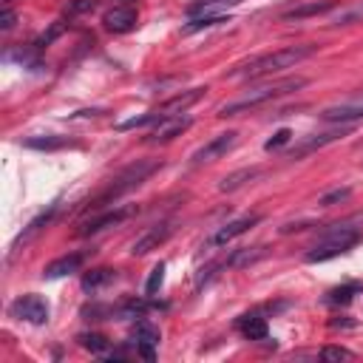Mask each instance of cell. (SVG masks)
I'll list each match as a JSON object with an SVG mask.
<instances>
[{"mask_svg":"<svg viewBox=\"0 0 363 363\" xmlns=\"http://www.w3.org/2000/svg\"><path fill=\"white\" fill-rule=\"evenodd\" d=\"M354 292H363V284H343L326 295V303H349L354 298Z\"/></svg>","mask_w":363,"mask_h":363,"instance_id":"4316f807","label":"cell"},{"mask_svg":"<svg viewBox=\"0 0 363 363\" xmlns=\"http://www.w3.org/2000/svg\"><path fill=\"white\" fill-rule=\"evenodd\" d=\"M193 125V119L190 116H164L162 122H156V128H153V133H150V145H162V142H170V139H176V136H182L187 128Z\"/></svg>","mask_w":363,"mask_h":363,"instance_id":"8fae6325","label":"cell"},{"mask_svg":"<svg viewBox=\"0 0 363 363\" xmlns=\"http://www.w3.org/2000/svg\"><path fill=\"white\" fill-rule=\"evenodd\" d=\"M187 31H196V28H210V26H218V23H227L230 14L224 9V3H216V0H204L199 6H190L187 9Z\"/></svg>","mask_w":363,"mask_h":363,"instance_id":"5b68a950","label":"cell"},{"mask_svg":"<svg viewBox=\"0 0 363 363\" xmlns=\"http://www.w3.org/2000/svg\"><path fill=\"white\" fill-rule=\"evenodd\" d=\"M130 340H136V346H156L159 343V329L153 323H147V320H139Z\"/></svg>","mask_w":363,"mask_h":363,"instance_id":"cb8c5ba5","label":"cell"},{"mask_svg":"<svg viewBox=\"0 0 363 363\" xmlns=\"http://www.w3.org/2000/svg\"><path fill=\"white\" fill-rule=\"evenodd\" d=\"M159 167H162V162H156V159H139V162L128 164L125 170H119V173L108 182L105 190H99V193L88 201V207H91V210H99V207H105V204L119 201L125 193H130V190H136L139 184H145Z\"/></svg>","mask_w":363,"mask_h":363,"instance_id":"7a4b0ae2","label":"cell"},{"mask_svg":"<svg viewBox=\"0 0 363 363\" xmlns=\"http://www.w3.org/2000/svg\"><path fill=\"white\" fill-rule=\"evenodd\" d=\"M9 3H11V0H3V6H9Z\"/></svg>","mask_w":363,"mask_h":363,"instance_id":"e575fe53","label":"cell"},{"mask_svg":"<svg viewBox=\"0 0 363 363\" xmlns=\"http://www.w3.org/2000/svg\"><path fill=\"white\" fill-rule=\"evenodd\" d=\"M204 91H207V88H190V91H182V94L170 96L167 102H162L156 111H159L162 116H179V113H184L193 102H199V99L204 96Z\"/></svg>","mask_w":363,"mask_h":363,"instance_id":"5bb4252c","label":"cell"},{"mask_svg":"<svg viewBox=\"0 0 363 363\" xmlns=\"http://www.w3.org/2000/svg\"><path fill=\"white\" fill-rule=\"evenodd\" d=\"M116 278V269H91L85 278H82V289L85 292H94V289H99V286H105V284H111Z\"/></svg>","mask_w":363,"mask_h":363,"instance_id":"603a6c76","label":"cell"},{"mask_svg":"<svg viewBox=\"0 0 363 363\" xmlns=\"http://www.w3.org/2000/svg\"><path fill=\"white\" fill-rule=\"evenodd\" d=\"M261 221V216L258 213H250V216H241V218H233L230 224H224L221 230H216L210 238H207V247H224L227 241H233V238H238V235H244L250 227H255Z\"/></svg>","mask_w":363,"mask_h":363,"instance_id":"ba28073f","label":"cell"},{"mask_svg":"<svg viewBox=\"0 0 363 363\" xmlns=\"http://www.w3.org/2000/svg\"><path fill=\"white\" fill-rule=\"evenodd\" d=\"M337 3H340V0H312V3H301V6L286 9L281 17H284V20H306V17H318V14L332 11Z\"/></svg>","mask_w":363,"mask_h":363,"instance_id":"e0dca14e","label":"cell"},{"mask_svg":"<svg viewBox=\"0 0 363 363\" xmlns=\"http://www.w3.org/2000/svg\"><path fill=\"white\" fill-rule=\"evenodd\" d=\"M235 142H238V133L235 130H227V133H218V136H213L210 142H204L196 153H193V164H204V162H216V159H221L227 150H233L235 147Z\"/></svg>","mask_w":363,"mask_h":363,"instance_id":"52a82bcc","label":"cell"},{"mask_svg":"<svg viewBox=\"0 0 363 363\" xmlns=\"http://www.w3.org/2000/svg\"><path fill=\"white\" fill-rule=\"evenodd\" d=\"M303 85H306L303 77H286V79L264 82V85H258V88L244 91L238 99L221 105V108H218V116H238V113H244V111H250V108H258V105H264V102H269V99H275V96H284V94H289V91H298V88H303Z\"/></svg>","mask_w":363,"mask_h":363,"instance_id":"3957f363","label":"cell"},{"mask_svg":"<svg viewBox=\"0 0 363 363\" xmlns=\"http://www.w3.org/2000/svg\"><path fill=\"white\" fill-rule=\"evenodd\" d=\"M164 269H167V267H164L162 261H159V264L150 269V275H147V284H145V292H147V295H156V292L162 289V284H164Z\"/></svg>","mask_w":363,"mask_h":363,"instance_id":"83f0119b","label":"cell"},{"mask_svg":"<svg viewBox=\"0 0 363 363\" xmlns=\"http://www.w3.org/2000/svg\"><path fill=\"white\" fill-rule=\"evenodd\" d=\"M94 9H96V0H71V3L65 6V14L74 17V14H88V11H94Z\"/></svg>","mask_w":363,"mask_h":363,"instance_id":"4dcf8cb0","label":"cell"},{"mask_svg":"<svg viewBox=\"0 0 363 363\" xmlns=\"http://www.w3.org/2000/svg\"><path fill=\"white\" fill-rule=\"evenodd\" d=\"M357 241H360V233H357L354 227H335V230H329V233L306 252V261H309V264L329 261V258H335V255L349 252Z\"/></svg>","mask_w":363,"mask_h":363,"instance_id":"277c9868","label":"cell"},{"mask_svg":"<svg viewBox=\"0 0 363 363\" xmlns=\"http://www.w3.org/2000/svg\"><path fill=\"white\" fill-rule=\"evenodd\" d=\"M102 23H105V28L108 31H113V34H128V31H133L136 28V9L133 6H113V9H108L105 14H102Z\"/></svg>","mask_w":363,"mask_h":363,"instance_id":"30bf717a","label":"cell"},{"mask_svg":"<svg viewBox=\"0 0 363 363\" xmlns=\"http://www.w3.org/2000/svg\"><path fill=\"white\" fill-rule=\"evenodd\" d=\"M23 145H26V147H31V150H60V147H65V145H68V139H65V136L45 133V136H31V139H26Z\"/></svg>","mask_w":363,"mask_h":363,"instance_id":"7402d4cb","label":"cell"},{"mask_svg":"<svg viewBox=\"0 0 363 363\" xmlns=\"http://www.w3.org/2000/svg\"><path fill=\"white\" fill-rule=\"evenodd\" d=\"M62 31H65V26H62V23H54V26H51V28H48V31H45V34H43L37 43H34V45H37V48H43V45H51V43H54V40H57Z\"/></svg>","mask_w":363,"mask_h":363,"instance_id":"d6a6232c","label":"cell"},{"mask_svg":"<svg viewBox=\"0 0 363 363\" xmlns=\"http://www.w3.org/2000/svg\"><path fill=\"white\" fill-rule=\"evenodd\" d=\"M164 116L159 113V111H147V113H139V116H130V119H125V122H119L116 125V130H130V128H145V125H150V122H162Z\"/></svg>","mask_w":363,"mask_h":363,"instance_id":"484cf974","label":"cell"},{"mask_svg":"<svg viewBox=\"0 0 363 363\" xmlns=\"http://www.w3.org/2000/svg\"><path fill=\"white\" fill-rule=\"evenodd\" d=\"M258 173H261V167H241V170H235V173H227V176L221 179V184H218V190H221V193H233V190L244 187L247 182H252Z\"/></svg>","mask_w":363,"mask_h":363,"instance_id":"d6986e66","label":"cell"},{"mask_svg":"<svg viewBox=\"0 0 363 363\" xmlns=\"http://www.w3.org/2000/svg\"><path fill=\"white\" fill-rule=\"evenodd\" d=\"M54 210H57V204H51L45 213H40L37 218H31V221H28V227H26V230L17 235V241H14V247H11V250H20V244H28V241H31V238H34V235H37V233H40V230H43V227L51 221Z\"/></svg>","mask_w":363,"mask_h":363,"instance_id":"44dd1931","label":"cell"},{"mask_svg":"<svg viewBox=\"0 0 363 363\" xmlns=\"http://www.w3.org/2000/svg\"><path fill=\"white\" fill-rule=\"evenodd\" d=\"M170 233H173V227L164 221V224H153L150 230H145L133 244H130V255H147V252H153V250H159L167 238H170Z\"/></svg>","mask_w":363,"mask_h":363,"instance_id":"9c48e42d","label":"cell"},{"mask_svg":"<svg viewBox=\"0 0 363 363\" xmlns=\"http://www.w3.org/2000/svg\"><path fill=\"white\" fill-rule=\"evenodd\" d=\"M320 357L329 360V363H337V360H352L354 352H349V349H343V346H326V349L320 352Z\"/></svg>","mask_w":363,"mask_h":363,"instance_id":"f1b7e54d","label":"cell"},{"mask_svg":"<svg viewBox=\"0 0 363 363\" xmlns=\"http://www.w3.org/2000/svg\"><path fill=\"white\" fill-rule=\"evenodd\" d=\"M318 45L312 43H303V45H286V48H278V51H269V54H261L244 65H238L235 71H230V77H244V79H261V77H269V74H278L284 68H292L298 65L301 60L312 57Z\"/></svg>","mask_w":363,"mask_h":363,"instance_id":"6da1fadb","label":"cell"},{"mask_svg":"<svg viewBox=\"0 0 363 363\" xmlns=\"http://www.w3.org/2000/svg\"><path fill=\"white\" fill-rule=\"evenodd\" d=\"M289 139H292V130H289V128H281V130H278L272 139H267L264 150H278V147H281V145H286Z\"/></svg>","mask_w":363,"mask_h":363,"instance_id":"1f68e13d","label":"cell"},{"mask_svg":"<svg viewBox=\"0 0 363 363\" xmlns=\"http://www.w3.org/2000/svg\"><path fill=\"white\" fill-rule=\"evenodd\" d=\"M77 340H79L82 349H88V352H94V354H105V352H108V337L99 335V332H82Z\"/></svg>","mask_w":363,"mask_h":363,"instance_id":"d4e9b609","label":"cell"},{"mask_svg":"<svg viewBox=\"0 0 363 363\" xmlns=\"http://www.w3.org/2000/svg\"><path fill=\"white\" fill-rule=\"evenodd\" d=\"M48 312H51L48 309V301L40 298V295H20L11 303V315L20 318V320H26V323H34V326L45 323L48 320Z\"/></svg>","mask_w":363,"mask_h":363,"instance_id":"8992f818","label":"cell"},{"mask_svg":"<svg viewBox=\"0 0 363 363\" xmlns=\"http://www.w3.org/2000/svg\"><path fill=\"white\" fill-rule=\"evenodd\" d=\"M352 23H363V0H354L349 6H340L329 17V26H352Z\"/></svg>","mask_w":363,"mask_h":363,"instance_id":"ffe728a7","label":"cell"},{"mask_svg":"<svg viewBox=\"0 0 363 363\" xmlns=\"http://www.w3.org/2000/svg\"><path fill=\"white\" fill-rule=\"evenodd\" d=\"M352 196V187H335V190H329L326 196H320V204L323 207H332V204H337V201H346Z\"/></svg>","mask_w":363,"mask_h":363,"instance_id":"f546056e","label":"cell"},{"mask_svg":"<svg viewBox=\"0 0 363 363\" xmlns=\"http://www.w3.org/2000/svg\"><path fill=\"white\" fill-rule=\"evenodd\" d=\"M349 128H335V130H326V133H315V136H309V139H303L301 145H295L292 150H289V159H301V156H306V153H312V150H318V147H323V145H329V142H335V139H340L343 133H346Z\"/></svg>","mask_w":363,"mask_h":363,"instance_id":"9a60e30c","label":"cell"},{"mask_svg":"<svg viewBox=\"0 0 363 363\" xmlns=\"http://www.w3.org/2000/svg\"><path fill=\"white\" fill-rule=\"evenodd\" d=\"M130 216V210L128 207H122V210H108V213H102V216H91V218H85L79 227H77V235H94V233H99V230H108V227H116L119 221H125Z\"/></svg>","mask_w":363,"mask_h":363,"instance_id":"4fadbf2b","label":"cell"},{"mask_svg":"<svg viewBox=\"0 0 363 363\" xmlns=\"http://www.w3.org/2000/svg\"><path fill=\"white\" fill-rule=\"evenodd\" d=\"M82 261H85V255H82V252H71V255L54 258L51 264H45V269H43V278H48V281H54V278H65V275L77 272V269L82 267Z\"/></svg>","mask_w":363,"mask_h":363,"instance_id":"2e32d148","label":"cell"},{"mask_svg":"<svg viewBox=\"0 0 363 363\" xmlns=\"http://www.w3.org/2000/svg\"><path fill=\"white\" fill-rule=\"evenodd\" d=\"M14 20H17V14H14L9 6H3V11H0V28H3V31L14 28Z\"/></svg>","mask_w":363,"mask_h":363,"instance_id":"836d02e7","label":"cell"},{"mask_svg":"<svg viewBox=\"0 0 363 363\" xmlns=\"http://www.w3.org/2000/svg\"><path fill=\"white\" fill-rule=\"evenodd\" d=\"M320 116H323L326 122H340V125H349V122H354V119H363V94H360V96H352V99H346V102H337V105H332V108H326Z\"/></svg>","mask_w":363,"mask_h":363,"instance_id":"7c38bea8","label":"cell"},{"mask_svg":"<svg viewBox=\"0 0 363 363\" xmlns=\"http://www.w3.org/2000/svg\"><path fill=\"white\" fill-rule=\"evenodd\" d=\"M238 332H241L247 340H264V337H267V320H264L258 312L241 315V318H238Z\"/></svg>","mask_w":363,"mask_h":363,"instance_id":"ac0fdd59","label":"cell"}]
</instances>
